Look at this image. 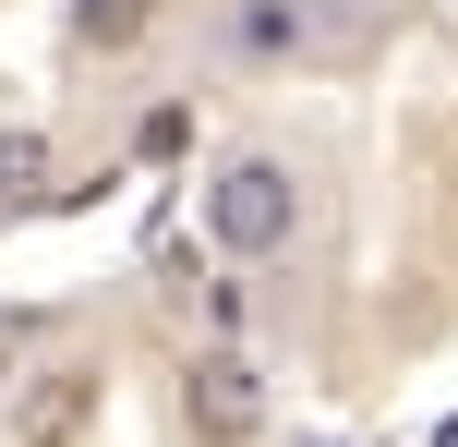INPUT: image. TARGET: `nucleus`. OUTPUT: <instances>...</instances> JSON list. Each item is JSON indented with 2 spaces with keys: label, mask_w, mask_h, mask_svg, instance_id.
I'll return each instance as SVG.
<instances>
[{
  "label": "nucleus",
  "mask_w": 458,
  "mask_h": 447,
  "mask_svg": "<svg viewBox=\"0 0 458 447\" xmlns=\"http://www.w3.org/2000/svg\"><path fill=\"white\" fill-rule=\"evenodd\" d=\"M72 37L85 48H145L157 37V0H72Z\"/></svg>",
  "instance_id": "5"
},
{
  "label": "nucleus",
  "mask_w": 458,
  "mask_h": 447,
  "mask_svg": "<svg viewBox=\"0 0 458 447\" xmlns=\"http://www.w3.org/2000/svg\"><path fill=\"white\" fill-rule=\"evenodd\" d=\"M48 182H61V169H48V133L13 121V133H0V206H48Z\"/></svg>",
  "instance_id": "4"
},
{
  "label": "nucleus",
  "mask_w": 458,
  "mask_h": 447,
  "mask_svg": "<svg viewBox=\"0 0 458 447\" xmlns=\"http://www.w3.org/2000/svg\"><path fill=\"white\" fill-rule=\"evenodd\" d=\"M85 387H97V375H48L37 400H24V447H48V435H61L72 411H85Z\"/></svg>",
  "instance_id": "6"
},
{
  "label": "nucleus",
  "mask_w": 458,
  "mask_h": 447,
  "mask_svg": "<svg viewBox=\"0 0 458 447\" xmlns=\"http://www.w3.org/2000/svg\"><path fill=\"white\" fill-rule=\"evenodd\" d=\"M182 435L193 447H253L266 435V375L242 351H193L182 363Z\"/></svg>",
  "instance_id": "2"
},
{
  "label": "nucleus",
  "mask_w": 458,
  "mask_h": 447,
  "mask_svg": "<svg viewBox=\"0 0 458 447\" xmlns=\"http://www.w3.org/2000/svg\"><path fill=\"white\" fill-rule=\"evenodd\" d=\"M326 24H314V0H229V48L242 61H301Z\"/></svg>",
  "instance_id": "3"
},
{
  "label": "nucleus",
  "mask_w": 458,
  "mask_h": 447,
  "mask_svg": "<svg viewBox=\"0 0 458 447\" xmlns=\"http://www.w3.org/2000/svg\"><path fill=\"white\" fill-rule=\"evenodd\" d=\"M242 314H253V290H242V279H206V327L242 339Z\"/></svg>",
  "instance_id": "7"
},
{
  "label": "nucleus",
  "mask_w": 458,
  "mask_h": 447,
  "mask_svg": "<svg viewBox=\"0 0 458 447\" xmlns=\"http://www.w3.org/2000/svg\"><path fill=\"white\" fill-rule=\"evenodd\" d=\"M301 447H338V435H301Z\"/></svg>",
  "instance_id": "8"
},
{
  "label": "nucleus",
  "mask_w": 458,
  "mask_h": 447,
  "mask_svg": "<svg viewBox=\"0 0 458 447\" xmlns=\"http://www.w3.org/2000/svg\"><path fill=\"white\" fill-rule=\"evenodd\" d=\"M290 230H301V169L266 158V145L217 158V182H206V242H217V254L229 266H266V254H290Z\"/></svg>",
  "instance_id": "1"
}]
</instances>
